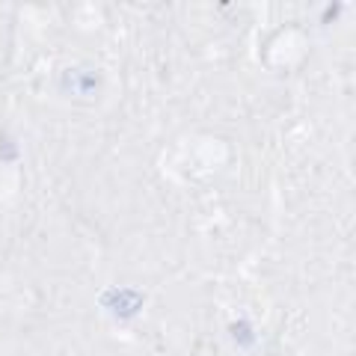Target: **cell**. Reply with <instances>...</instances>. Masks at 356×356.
I'll use <instances>...</instances> for the list:
<instances>
[{
	"label": "cell",
	"mask_w": 356,
	"mask_h": 356,
	"mask_svg": "<svg viewBox=\"0 0 356 356\" xmlns=\"http://www.w3.org/2000/svg\"><path fill=\"white\" fill-rule=\"evenodd\" d=\"M65 74H72V77H77V83H65V89L69 92H74V95H89V92H95L98 86H102V81H98V74L92 72V69H83V65H77V69H72V72H65Z\"/></svg>",
	"instance_id": "cell-2"
},
{
	"label": "cell",
	"mask_w": 356,
	"mask_h": 356,
	"mask_svg": "<svg viewBox=\"0 0 356 356\" xmlns=\"http://www.w3.org/2000/svg\"><path fill=\"white\" fill-rule=\"evenodd\" d=\"M104 306L113 312L116 318H131L134 312H137L143 306V297L137 291H128V288H116V291H107L104 294Z\"/></svg>",
	"instance_id": "cell-1"
}]
</instances>
